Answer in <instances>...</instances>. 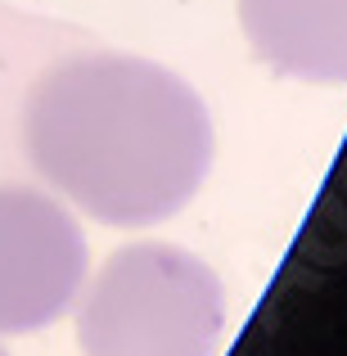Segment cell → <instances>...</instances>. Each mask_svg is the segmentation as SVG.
<instances>
[{
    "label": "cell",
    "mask_w": 347,
    "mask_h": 356,
    "mask_svg": "<svg viewBox=\"0 0 347 356\" xmlns=\"http://www.w3.org/2000/svg\"><path fill=\"white\" fill-rule=\"evenodd\" d=\"M86 284V235L50 194L0 185V334L54 325Z\"/></svg>",
    "instance_id": "obj_3"
},
{
    "label": "cell",
    "mask_w": 347,
    "mask_h": 356,
    "mask_svg": "<svg viewBox=\"0 0 347 356\" xmlns=\"http://www.w3.org/2000/svg\"><path fill=\"white\" fill-rule=\"evenodd\" d=\"M239 23L252 54L280 77L347 81V0H239Z\"/></svg>",
    "instance_id": "obj_4"
},
{
    "label": "cell",
    "mask_w": 347,
    "mask_h": 356,
    "mask_svg": "<svg viewBox=\"0 0 347 356\" xmlns=\"http://www.w3.org/2000/svg\"><path fill=\"white\" fill-rule=\"evenodd\" d=\"M221 330L226 289L217 270L172 243L118 248L77 307L86 356H217Z\"/></svg>",
    "instance_id": "obj_2"
},
{
    "label": "cell",
    "mask_w": 347,
    "mask_h": 356,
    "mask_svg": "<svg viewBox=\"0 0 347 356\" xmlns=\"http://www.w3.org/2000/svg\"><path fill=\"white\" fill-rule=\"evenodd\" d=\"M0 356H9V352H5V348H0Z\"/></svg>",
    "instance_id": "obj_5"
},
{
    "label": "cell",
    "mask_w": 347,
    "mask_h": 356,
    "mask_svg": "<svg viewBox=\"0 0 347 356\" xmlns=\"http://www.w3.org/2000/svg\"><path fill=\"white\" fill-rule=\"evenodd\" d=\"M23 145L36 176L104 226H154L199 194L212 118L190 81L136 54H77L32 86Z\"/></svg>",
    "instance_id": "obj_1"
}]
</instances>
